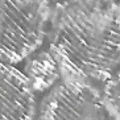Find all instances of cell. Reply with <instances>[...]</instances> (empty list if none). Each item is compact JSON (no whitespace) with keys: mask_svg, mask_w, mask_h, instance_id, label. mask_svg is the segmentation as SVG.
<instances>
[{"mask_svg":"<svg viewBox=\"0 0 120 120\" xmlns=\"http://www.w3.org/2000/svg\"><path fill=\"white\" fill-rule=\"evenodd\" d=\"M24 74L30 82L33 90L40 92L50 88L58 81L61 75V67L54 54L41 52L26 61Z\"/></svg>","mask_w":120,"mask_h":120,"instance_id":"5b68a950","label":"cell"},{"mask_svg":"<svg viewBox=\"0 0 120 120\" xmlns=\"http://www.w3.org/2000/svg\"><path fill=\"white\" fill-rule=\"evenodd\" d=\"M102 94L109 107L115 112H120V73L107 78Z\"/></svg>","mask_w":120,"mask_h":120,"instance_id":"8992f818","label":"cell"},{"mask_svg":"<svg viewBox=\"0 0 120 120\" xmlns=\"http://www.w3.org/2000/svg\"><path fill=\"white\" fill-rule=\"evenodd\" d=\"M50 49L66 81H106L120 65V7L113 0L58 3Z\"/></svg>","mask_w":120,"mask_h":120,"instance_id":"6da1fadb","label":"cell"},{"mask_svg":"<svg viewBox=\"0 0 120 120\" xmlns=\"http://www.w3.org/2000/svg\"><path fill=\"white\" fill-rule=\"evenodd\" d=\"M116 120H120V113L116 112Z\"/></svg>","mask_w":120,"mask_h":120,"instance_id":"52a82bcc","label":"cell"},{"mask_svg":"<svg viewBox=\"0 0 120 120\" xmlns=\"http://www.w3.org/2000/svg\"><path fill=\"white\" fill-rule=\"evenodd\" d=\"M38 120H116V112L92 86L65 81L45 96Z\"/></svg>","mask_w":120,"mask_h":120,"instance_id":"3957f363","label":"cell"},{"mask_svg":"<svg viewBox=\"0 0 120 120\" xmlns=\"http://www.w3.org/2000/svg\"><path fill=\"white\" fill-rule=\"evenodd\" d=\"M119 7H120V3H119Z\"/></svg>","mask_w":120,"mask_h":120,"instance_id":"9c48e42d","label":"cell"},{"mask_svg":"<svg viewBox=\"0 0 120 120\" xmlns=\"http://www.w3.org/2000/svg\"><path fill=\"white\" fill-rule=\"evenodd\" d=\"M36 96L26 75L0 64V120H34Z\"/></svg>","mask_w":120,"mask_h":120,"instance_id":"277c9868","label":"cell"},{"mask_svg":"<svg viewBox=\"0 0 120 120\" xmlns=\"http://www.w3.org/2000/svg\"><path fill=\"white\" fill-rule=\"evenodd\" d=\"M48 0H0V61L19 62L44 41Z\"/></svg>","mask_w":120,"mask_h":120,"instance_id":"7a4b0ae2","label":"cell"},{"mask_svg":"<svg viewBox=\"0 0 120 120\" xmlns=\"http://www.w3.org/2000/svg\"><path fill=\"white\" fill-rule=\"evenodd\" d=\"M50 1H60V0H50Z\"/></svg>","mask_w":120,"mask_h":120,"instance_id":"ba28073f","label":"cell"}]
</instances>
